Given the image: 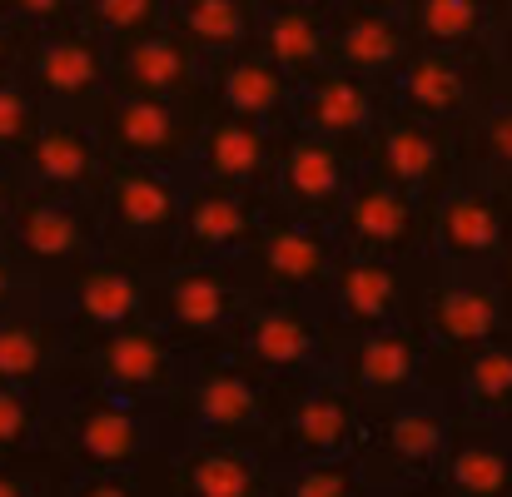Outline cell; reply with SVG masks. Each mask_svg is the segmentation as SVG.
Wrapping results in <instances>:
<instances>
[{
  "label": "cell",
  "instance_id": "obj_1",
  "mask_svg": "<svg viewBox=\"0 0 512 497\" xmlns=\"http://www.w3.org/2000/svg\"><path fill=\"white\" fill-rule=\"evenodd\" d=\"M100 244L170 264L179 209H184V169H150V165H105V179L90 199Z\"/></svg>",
  "mask_w": 512,
  "mask_h": 497
},
{
  "label": "cell",
  "instance_id": "obj_2",
  "mask_svg": "<svg viewBox=\"0 0 512 497\" xmlns=\"http://www.w3.org/2000/svg\"><path fill=\"white\" fill-rule=\"evenodd\" d=\"M5 249L45 299V294H60L105 244H100V224H95L90 199L20 189V204L5 224Z\"/></svg>",
  "mask_w": 512,
  "mask_h": 497
},
{
  "label": "cell",
  "instance_id": "obj_3",
  "mask_svg": "<svg viewBox=\"0 0 512 497\" xmlns=\"http://www.w3.org/2000/svg\"><path fill=\"white\" fill-rule=\"evenodd\" d=\"M224 348L269 383H299V378L329 368L334 329H329L324 309L309 304V299L249 294V304H244V314H239Z\"/></svg>",
  "mask_w": 512,
  "mask_h": 497
},
{
  "label": "cell",
  "instance_id": "obj_4",
  "mask_svg": "<svg viewBox=\"0 0 512 497\" xmlns=\"http://www.w3.org/2000/svg\"><path fill=\"white\" fill-rule=\"evenodd\" d=\"M249 304V289L234 264L224 259H170L155 274L150 324L170 333L184 353L224 348Z\"/></svg>",
  "mask_w": 512,
  "mask_h": 497
},
{
  "label": "cell",
  "instance_id": "obj_5",
  "mask_svg": "<svg viewBox=\"0 0 512 497\" xmlns=\"http://www.w3.org/2000/svg\"><path fill=\"white\" fill-rule=\"evenodd\" d=\"M339 254L343 249H339L334 224L269 209L264 229L234 259V269H239V279H244L249 294H279V299H309V304H319L324 289H329V274H334Z\"/></svg>",
  "mask_w": 512,
  "mask_h": 497
},
{
  "label": "cell",
  "instance_id": "obj_6",
  "mask_svg": "<svg viewBox=\"0 0 512 497\" xmlns=\"http://www.w3.org/2000/svg\"><path fill=\"white\" fill-rule=\"evenodd\" d=\"M20 80L35 90L45 115L95 120L110 100V45L80 20L25 35Z\"/></svg>",
  "mask_w": 512,
  "mask_h": 497
},
{
  "label": "cell",
  "instance_id": "obj_7",
  "mask_svg": "<svg viewBox=\"0 0 512 497\" xmlns=\"http://www.w3.org/2000/svg\"><path fill=\"white\" fill-rule=\"evenodd\" d=\"M165 264L120 254V249H100L50 304L60 329L75 343H95L105 333L150 324V294H155V274Z\"/></svg>",
  "mask_w": 512,
  "mask_h": 497
},
{
  "label": "cell",
  "instance_id": "obj_8",
  "mask_svg": "<svg viewBox=\"0 0 512 497\" xmlns=\"http://www.w3.org/2000/svg\"><path fill=\"white\" fill-rule=\"evenodd\" d=\"M512 244L508 209L483 174H453L428 204V259L438 269L493 274Z\"/></svg>",
  "mask_w": 512,
  "mask_h": 497
},
{
  "label": "cell",
  "instance_id": "obj_9",
  "mask_svg": "<svg viewBox=\"0 0 512 497\" xmlns=\"http://www.w3.org/2000/svg\"><path fill=\"white\" fill-rule=\"evenodd\" d=\"M329 373L339 378L343 393L358 408H388V403L413 398L418 388H428L433 348H428V338L413 319H403V324H388V329L334 338Z\"/></svg>",
  "mask_w": 512,
  "mask_h": 497
},
{
  "label": "cell",
  "instance_id": "obj_10",
  "mask_svg": "<svg viewBox=\"0 0 512 497\" xmlns=\"http://www.w3.org/2000/svg\"><path fill=\"white\" fill-rule=\"evenodd\" d=\"M174 398H184L189 428L214 443H244L269 428V378L244 368L229 348H204L189 358Z\"/></svg>",
  "mask_w": 512,
  "mask_h": 497
},
{
  "label": "cell",
  "instance_id": "obj_11",
  "mask_svg": "<svg viewBox=\"0 0 512 497\" xmlns=\"http://www.w3.org/2000/svg\"><path fill=\"white\" fill-rule=\"evenodd\" d=\"M334 234L343 254H368L393 264L428 259V199L398 189L393 179L363 165L334 219Z\"/></svg>",
  "mask_w": 512,
  "mask_h": 497
},
{
  "label": "cell",
  "instance_id": "obj_12",
  "mask_svg": "<svg viewBox=\"0 0 512 497\" xmlns=\"http://www.w3.org/2000/svg\"><path fill=\"white\" fill-rule=\"evenodd\" d=\"M413 324L423 329L433 353H473L488 343L512 338V304L498 289L493 274H463V269H438L418 304H413Z\"/></svg>",
  "mask_w": 512,
  "mask_h": 497
},
{
  "label": "cell",
  "instance_id": "obj_13",
  "mask_svg": "<svg viewBox=\"0 0 512 497\" xmlns=\"http://www.w3.org/2000/svg\"><path fill=\"white\" fill-rule=\"evenodd\" d=\"M204 120V100H150V95H110L95 115V135L110 165L184 169L194 130Z\"/></svg>",
  "mask_w": 512,
  "mask_h": 497
},
{
  "label": "cell",
  "instance_id": "obj_14",
  "mask_svg": "<svg viewBox=\"0 0 512 497\" xmlns=\"http://www.w3.org/2000/svg\"><path fill=\"white\" fill-rule=\"evenodd\" d=\"M363 169V160L353 150H343L324 135H309L299 125L279 130V155H274V209L299 214V219H319L334 224L353 189V174Z\"/></svg>",
  "mask_w": 512,
  "mask_h": 497
},
{
  "label": "cell",
  "instance_id": "obj_15",
  "mask_svg": "<svg viewBox=\"0 0 512 497\" xmlns=\"http://www.w3.org/2000/svg\"><path fill=\"white\" fill-rule=\"evenodd\" d=\"M80 358H85L90 388H105V393H120L135 403H155V408L174 398L184 363H189V353L155 324H135V329L105 333L95 343H80Z\"/></svg>",
  "mask_w": 512,
  "mask_h": 497
},
{
  "label": "cell",
  "instance_id": "obj_16",
  "mask_svg": "<svg viewBox=\"0 0 512 497\" xmlns=\"http://www.w3.org/2000/svg\"><path fill=\"white\" fill-rule=\"evenodd\" d=\"M269 199L214 184V179H194L184 174V209H179V234H174V259H224L234 264L254 234L269 219Z\"/></svg>",
  "mask_w": 512,
  "mask_h": 497
},
{
  "label": "cell",
  "instance_id": "obj_17",
  "mask_svg": "<svg viewBox=\"0 0 512 497\" xmlns=\"http://www.w3.org/2000/svg\"><path fill=\"white\" fill-rule=\"evenodd\" d=\"M413 304L418 299H413V284H408V264L368 259V254H339L329 289L319 299L334 338L403 324V319H413Z\"/></svg>",
  "mask_w": 512,
  "mask_h": 497
},
{
  "label": "cell",
  "instance_id": "obj_18",
  "mask_svg": "<svg viewBox=\"0 0 512 497\" xmlns=\"http://www.w3.org/2000/svg\"><path fill=\"white\" fill-rule=\"evenodd\" d=\"M478 55H453V50H408V60L393 70V80L383 85V100L398 115H413L433 130H453L468 125L478 115V75H473Z\"/></svg>",
  "mask_w": 512,
  "mask_h": 497
},
{
  "label": "cell",
  "instance_id": "obj_19",
  "mask_svg": "<svg viewBox=\"0 0 512 497\" xmlns=\"http://www.w3.org/2000/svg\"><path fill=\"white\" fill-rule=\"evenodd\" d=\"M279 443L294 463L319 458H353L363 443V408L343 393V383L324 368L294 383V398L279 418Z\"/></svg>",
  "mask_w": 512,
  "mask_h": 497
},
{
  "label": "cell",
  "instance_id": "obj_20",
  "mask_svg": "<svg viewBox=\"0 0 512 497\" xmlns=\"http://www.w3.org/2000/svg\"><path fill=\"white\" fill-rule=\"evenodd\" d=\"M274 155H279V130H264V125L204 110V120L194 130V145H189V160H184V174L269 199V189H274Z\"/></svg>",
  "mask_w": 512,
  "mask_h": 497
},
{
  "label": "cell",
  "instance_id": "obj_21",
  "mask_svg": "<svg viewBox=\"0 0 512 497\" xmlns=\"http://www.w3.org/2000/svg\"><path fill=\"white\" fill-rule=\"evenodd\" d=\"M383 110H388V100H383L378 85L324 65V70H314L309 80L294 85V120L289 125H299L309 135H324V140H334V145L353 150L363 160Z\"/></svg>",
  "mask_w": 512,
  "mask_h": 497
},
{
  "label": "cell",
  "instance_id": "obj_22",
  "mask_svg": "<svg viewBox=\"0 0 512 497\" xmlns=\"http://www.w3.org/2000/svg\"><path fill=\"white\" fill-rule=\"evenodd\" d=\"M105 165L110 160L100 150L95 120H75V115H45L40 130L30 135L25 155H20L25 189L65 194V199H95Z\"/></svg>",
  "mask_w": 512,
  "mask_h": 497
},
{
  "label": "cell",
  "instance_id": "obj_23",
  "mask_svg": "<svg viewBox=\"0 0 512 497\" xmlns=\"http://www.w3.org/2000/svg\"><path fill=\"white\" fill-rule=\"evenodd\" d=\"M199 85H204V60L170 25H155L110 45V95L199 100Z\"/></svg>",
  "mask_w": 512,
  "mask_h": 497
},
{
  "label": "cell",
  "instance_id": "obj_24",
  "mask_svg": "<svg viewBox=\"0 0 512 497\" xmlns=\"http://www.w3.org/2000/svg\"><path fill=\"white\" fill-rule=\"evenodd\" d=\"M199 100L214 115H234V120H249L264 130H289V120H294V80L284 70H274L254 45L204 65Z\"/></svg>",
  "mask_w": 512,
  "mask_h": 497
},
{
  "label": "cell",
  "instance_id": "obj_25",
  "mask_svg": "<svg viewBox=\"0 0 512 497\" xmlns=\"http://www.w3.org/2000/svg\"><path fill=\"white\" fill-rule=\"evenodd\" d=\"M75 453L95 473H125L135 468L155 443V403H135L105 388H85V403L75 413Z\"/></svg>",
  "mask_w": 512,
  "mask_h": 497
},
{
  "label": "cell",
  "instance_id": "obj_26",
  "mask_svg": "<svg viewBox=\"0 0 512 497\" xmlns=\"http://www.w3.org/2000/svg\"><path fill=\"white\" fill-rule=\"evenodd\" d=\"M363 165L378 169L383 179H393L398 189H408V194H418L428 204L458 174L453 169V150H448V135L433 130V125H423V120H413V115H398L393 105L383 110V120H378L368 150H363Z\"/></svg>",
  "mask_w": 512,
  "mask_h": 497
},
{
  "label": "cell",
  "instance_id": "obj_27",
  "mask_svg": "<svg viewBox=\"0 0 512 497\" xmlns=\"http://www.w3.org/2000/svg\"><path fill=\"white\" fill-rule=\"evenodd\" d=\"M413 40L403 30L398 10H373V5H329V65L343 75H358L368 85H388L393 70L408 60Z\"/></svg>",
  "mask_w": 512,
  "mask_h": 497
},
{
  "label": "cell",
  "instance_id": "obj_28",
  "mask_svg": "<svg viewBox=\"0 0 512 497\" xmlns=\"http://www.w3.org/2000/svg\"><path fill=\"white\" fill-rule=\"evenodd\" d=\"M254 50L294 85L329 65V5H274L254 20Z\"/></svg>",
  "mask_w": 512,
  "mask_h": 497
},
{
  "label": "cell",
  "instance_id": "obj_29",
  "mask_svg": "<svg viewBox=\"0 0 512 497\" xmlns=\"http://www.w3.org/2000/svg\"><path fill=\"white\" fill-rule=\"evenodd\" d=\"M383 453L403 468V473H428L443 463L448 438H453V413L433 398V388H418L413 398H398L383 408Z\"/></svg>",
  "mask_w": 512,
  "mask_h": 497
},
{
  "label": "cell",
  "instance_id": "obj_30",
  "mask_svg": "<svg viewBox=\"0 0 512 497\" xmlns=\"http://www.w3.org/2000/svg\"><path fill=\"white\" fill-rule=\"evenodd\" d=\"M398 15H403V30L418 50L478 55L503 35L488 0H403Z\"/></svg>",
  "mask_w": 512,
  "mask_h": 497
},
{
  "label": "cell",
  "instance_id": "obj_31",
  "mask_svg": "<svg viewBox=\"0 0 512 497\" xmlns=\"http://www.w3.org/2000/svg\"><path fill=\"white\" fill-rule=\"evenodd\" d=\"M254 20H259L254 0H165V25L204 65L249 50Z\"/></svg>",
  "mask_w": 512,
  "mask_h": 497
},
{
  "label": "cell",
  "instance_id": "obj_32",
  "mask_svg": "<svg viewBox=\"0 0 512 497\" xmlns=\"http://www.w3.org/2000/svg\"><path fill=\"white\" fill-rule=\"evenodd\" d=\"M458 408L483 423H512V338L473 348L458 358Z\"/></svg>",
  "mask_w": 512,
  "mask_h": 497
},
{
  "label": "cell",
  "instance_id": "obj_33",
  "mask_svg": "<svg viewBox=\"0 0 512 497\" xmlns=\"http://www.w3.org/2000/svg\"><path fill=\"white\" fill-rule=\"evenodd\" d=\"M438 473L458 497H512V453L493 438L453 433Z\"/></svg>",
  "mask_w": 512,
  "mask_h": 497
},
{
  "label": "cell",
  "instance_id": "obj_34",
  "mask_svg": "<svg viewBox=\"0 0 512 497\" xmlns=\"http://www.w3.org/2000/svg\"><path fill=\"white\" fill-rule=\"evenodd\" d=\"M184 488L189 497H259V468L244 453V443H214L204 438L189 463H184Z\"/></svg>",
  "mask_w": 512,
  "mask_h": 497
},
{
  "label": "cell",
  "instance_id": "obj_35",
  "mask_svg": "<svg viewBox=\"0 0 512 497\" xmlns=\"http://www.w3.org/2000/svg\"><path fill=\"white\" fill-rule=\"evenodd\" d=\"M60 329V319H55ZM55 329L45 324V314H5L0 319V383L15 388H35L50 373L55 358Z\"/></svg>",
  "mask_w": 512,
  "mask_h": 497
},
{
  "label": "cell",
  "instance_id": "obj_36",
  "mask_svg": "<svg viewBox=\"0 0 512 497\" xmlns=\"http://www.w3.org/2000/svg\"><path fill=\"white\" fill-rule=\"evenodd\" d=\"M75 20L85 30H95L105 45H115V40H130L140 30L165 25V0H80Z\"/></svg>",
  "mask_w": 512,
  "mask_h": 497
},
{
  "label": "cell",
  "instance_id": "obj_37",
  "mask_svg": "<svg viewBox=\"0 0 512 497\" xmlns=\"http://www.w3.org/2000/svg\"><path fill=\"white\" fill-rule=\"evenodd\" d=\"M45 110L35 100V90L20 80V70H0V155L5 160H20L30 135L40 130Z\"/></svg>",
  "mask_w": 512,
  "mask_h": 497
},
{
  "label": "cell",
  "instance_id": "obj_38",
  "mask_svg": "<svg viewBox=\"0 0 512 497\" xmlns=\"http://www.w3.org/2000/svg\"><path fill=\"white\" fill-rule=\"evenodd\" d=\"M284 497H358V468H353V458L299 463V473L289 478Z\"/></svg>",
  "mask_w": 512,
  "mask_h": 497
},
{
  "label": "cell",
  "instance_id": "obj_39",
  "mask_svg": "<svg viewBox=\"0 0 512 497\" xmlns=\"http://www.w3.org/2000/svg\"><path fill=\"white\" fill-rule=\"evenodd\" d=\"M473 140L493 174H512V100H493L473 115Z\"/></svg>",
  "mask_w": 512,
  "mask_h": 497
},
{
  "label": "cell",
  "instance_id": "obj_40",
  "mask_svg": "<svg viewBox=\"0 0 512 497\" xmlns=\"http://www.w3.org/2000/svg\"><path fill=\"white\" fill-rule=\"evenodd\" d=\"M75 5H80V0H0V15H5L15 30L40 35V30L70 25V20H75Z\"/></svg>",
  "mask_w": 512,
  "mask_h": 497
},
{
  "label": "cell",
  "instance_id": "obj_41",
  "mask_svg": "<svg viewBox=\"0 0 512 497\" xmlns=\"http://www.w3.org/2000/svg\"><path fill=\"white\" fill-rule=\"evenodd\" d=\"M30 428H35V398H30V388L0 383V448L30 438Z\"/></svg>",
  "mask_w": 512,
  "mask_h": 497
},
{
  "label": "cell",
  "instance_id": "obj_42",
  "mask_svg": "<svg viewBox=\"0 0 512 497\" xmlns=\"http://www.w3.org/2000/svg\"><path fill=\"white\" fill-rule=\"evenodd\" d=\"M30 299H40V289L25 279V269L10 259V249H0V319L5 314H20Z\"/></svg>",
  "mask_w": 512,
  "mask_h": 497
},
{
  "label": "cell",
  "instance_id": "obj_43",
  "mask_svg": "<svg viewBox=\"0 0 512 497\" xmlns=\"http://www.w3.org/2000/svg\"><path fill=\"white\" fill-rule=\"evenodd\" d=\"M20 55H25V30H15L0 15V70H20Z\"/></svg>",
  "mask_w": 512,
  "mask_h": 497
},
{
  "label": "cell",
  "instance_id": "obj_44",
  "mask_svg": "<svg viewBox=\"0 0 512 497\" xmlns=\"http://www.w3.org/2000/svg\"><path fill=\"white\" fill-rule=\"evenodd\" d=\"M80 497H135V488H130L125 478H115V473H100L95 483H85Z\"/></svg>",
  "mask_w": 512,
  "mask_h": 497
},
{
  "label": "cell",
  "instance_id": "obj_45",
  "mask_svg": "<svg viewBox=\"0 0 512 497\" xmlns=\"http://www.w3.org/2000/svg\"><path fill=\"white\" fill-rule=\"evenodd\" d=\"M20 189H25V184H15V179H5V174H0V234H5V224H10L15 204H20Z\"/></svg>",
  "mask_w": 512,
  "mask_h": 497
},
{
  "label": "cell",
  "instance_id": "obj_46",
  "mask_svg": "<svg viewBox=\"0 0 512 497\" xmlns=\"http://www.w3.org/2000/svg\"><path fill=\"white\" fill-rule=\"evenodd\" d=\"M493 279H498V289L508 294V304H512V244H508V254H503V264L493 269Z\"/></svg>",
  "mask_w": 512,
  "mask_h": 497
},
{
  "label": "cell",
  "instance_id": "obj_47",
  "mask_svg": "<svg viewBox=\"0 0 512 497\" xmlns=\"http://www.w3.org/2000/svg\"><path fill=\"white\" fill-rule=\"evenodd\" d=\"M259 10H274V5H334V0H254Z\"/></svg>",
  "mask_w": 512,
  "mask_h": 497
},
{
  "label": "cell",
  "instance_id": "obj_48",
  "mask_svg": "<svg viewBox=\"0 0 512 497\" xmlns=\"http://www.w3.org/2000/svg\"><path fill=\"white\" fill-rule=\"evenodd\" d=\"M343 5H373V10H403V0H343Z\"/></svg>",
  "mask_w": 512,
  "mask_h": 497
},
{
  "label": "cell",
  "instance_id": "obj_49",
  "mask_svg": "<svg viewBox=\"0 0 512 497\" xmlns=\"http://www.w3.org/2000/svg\"><path fill=\"white\" fill-rule=\"evenodd\" d=\"M493 5V15H498V25H512V0H488Z\"/></svg>",
  "mask_w": 512,
  "mask_h": 497
},
{
  "label": "cell",
  "instance_id": "obj_50",
  "mask_svg": "<svg viewBox=\"0 0 512 497\" xmlns=\"http://www.w3.org/2000/svg\"><path fill=\"white\" fill-rule=\"evenodd\" d=\"M0 497H25V488H20L15 478H5V473H0Z\"/></svg>",
  "mask_w": 512,
  "mask_h": 497
}]
</instances>
